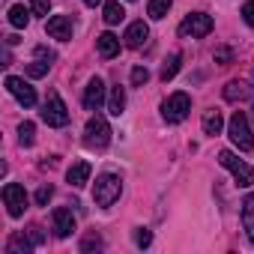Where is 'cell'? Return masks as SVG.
Listing matches in <instances>:
<instances>
[{"label":"cell","mask_w":254,"mask_h":254,"mask_svg":"<svg viewBox=\"0 0 254 254\" xmlns=\"http://www.w3.org/2000/svg\"><path fill=\"white\" fill-rule=\"evenodd\" d=\"M209 33H212V18L206 12H191L180 24V36H186V39L189 36L191 39H200V36H209Z\"/></svg>","instance_id":"obj_7"},{"label":"cell","mask_w":254,"mask_h":254,"mask_svg":"<svg viewBox=\"0 0 254 254\" xmlns=\"http://www.w3.org/2000/svg\"><path fill=\"white\" fill-rule=\"evenodd\" d=\"M102 18H105V24H120L123 18H126V9H123V3L120 0H108L105 3V9H102Z\"/></svg>","instance_id":"obj_20"},{"label":"cell","mask_w":254,"mask_h":254,"mask_svg":"<svg viewBox=\"0 0 254 254\" xmlns=\"http://www.w3.org/2000/svg\"><path fill=\"white\" fill-rule=\"evenodd\" d=\"M242 227H245V233H248V239L254 245V194H248L242 200Z\"/></svg>","instance_id":"obj_19"},{"label":"cell","mask_w":254,"mask_h":254,"mask_svg":"<svg viewBox=\"0 0 254 254\" xmlns=\"http://www.w3.org/2000/svg\"><path fill=\"white\" fill-rule=\"evenodd\" d=\"M221 129H224L221 114H218V111H206V114H203V135L215 138V135H221Z\"/></svg>","instance_id":"obj_21"},{"label":"cell","mask_w":254,"mask_h":254,"mask_svg":"<svg viewBox=\"0 0 254 254\" xmlns=\"http://www.w3.org/2000/svg\"><path fill=\"white\" fill-rule=\"evenodd\" d=\"M30 6H33V12H36V15H48L51 0H30Z\"/></svg>","instance_id":"obj_33"},{"label":"cell","mask_w":254,"mask_h":254,"mask_svg":"<svg viewBox=\"0 0 254 254\" xmlns=\"http://www.w3.org/2000/svg\"><path fill=\"white\" fill-rule=\"evenodd\" d=\"M33 251V239L24 233H12L6 239V254H30Z\"/></svg>","instance_id":"obj_17"},{"label":"cell","mask_w":254,"mask_h":254,"mask_svg":"<svg viewBox=\"0 0 254 254\" xmlns=\"http://www.w3.org/2000/svg\"><path fill=\"white\" fill-rule=\"evenodd\" d=\"M180 60H183V57H180L177 51H174V54L165 60V66H162V81H171V78L180 72Z\"/></svg>","instance_id":"obj_26"},{"label":"cell","mask_w":254,"mask_h":254,"mask_svg":"<svg viewBox=\"0 0 254 254\" xmlns=\"http://www.w3.org/2000/svg\"><path fill=\"white\" fill-rule=\"evenodd\" d=\"M96 48H99V54H102L105 60H111V57L120 54V39H117L114 33H102V36L96 39Z\"/></svg>","instance_id":"obj_16"},{"label":"cell","mask_w":254,"mask_h":254,"mask_svg":"<svg viewBox=\"0 0 254 254\" xmlns=\"http://www.w3.org/2000/svg\"><path fill=\"white\" fill-rule=\"evenodd\" d=\"M27 236H30V239H33V245H39V242H42V227H36V224H33V227H30V233H27Z\"/></svg>","instance_id":"obj_34"},{"label":"cell","mask_w":254,"mask_h":254,"mask_svg":"<svg viewBox=\"0 0 254 254\" xmlns=\"http://www.w3.org/2000/svg\"><path fill=\"white\" fill-rule=\"evenodd\" d=\"M51 60H54V54H51V51L36 48V60H33V63H27V75H30V78H42V75H48Z\"/></svg>","instance_id":"obj_14"},{"label":"cell","mask_w":254,"mask_h":254,"mask_svg":"<svg viewBox=\"0 0 254 254\" xmlns=\"http://www.w3.org/2000/svg\"><path fill=\"white\" fill-rule=\"evenodd\" d=\"M45 30H48L51 39L69 42V39H72V18H69V15H54V18H48Z\"/></svg>","instance_id":"obj_11"},{"label":"cell","mask_w":254,"mask_h":254,"mask_svg":"<svg viewBox=\"0 0 254 254\" xmlns=\"http://www.w3.org/2000/svg\"><path fill=\"white\" fill-rule=\"evenodd\" d=\"M171 3H174V0H150V3H147V15L159 21V18H165V15H168Z\"/></svg>","instance_id":"obj_25"},{"label":"cell","mask_w":254,"mask_h":254,"mask_svg":"<svg viewBox=\"0 0 254 254\" xmlns=\"http://www.w3.org/2000/svg\"><path fill=\"white\" fill-rule=\"evenodd\" d=\"M191 111V96L189 93H171L165 102H162V117L168 123H183Z\"/></svg>","instance_id":"obj_6"},{"label":"cell","mask_w":254,"mask_h":254,"mask_svg":"<svg viewBox=\"0 0 254 254\" xmlns=\"http://www.w3.org/2000/svg\"><path fill=\"white\" fill-rule=\"evenodd\" d=\"M84 105H87V111H99L102 105H105V81L96 75V78H90V84H87V90H84Z\"/></svg>","instance_id":"obj_10"},{"label":"cell","mask_w":254,"mask_h":254,"mask_svg":"<svg viewBox=\"0 0 254 254\" xmlns=\"http://www.w3.org/2000/svg\"><path fill=\"white\" fill-rule=\"evenodd\" d=\"M248 96H251V90H248L245 81H227L224 84V99L227 102H245Z\"/></svg>","instance_id":"obj_18"},{"label":"cell","mask_w":254,"mask_h":254,"mask_svg":"<svg viewBox=\"0 0 254 254\" xmlns=\"http://www.w3.org/2000/svg\"><path fill=\"white\" fill-rule=\"evenodd\" d=\"M120 191H123V180L114 174H102L93 186V200H96V206H111L120 197Z\"/></svg>","instance_id":"obj_3"},{"label":"cell","mask_w":254,"mask_h":254,"mask_svg":"<svg viewBox=\"0 0 254 254\" xmlns=\"http://www.w3.org/2000/svg\"><path fill=\"white\" fill-rule=\"evenodd\" d=\"M51 218H54V233H57L60 239L72 236V230H75V215H72V209H66V206H57Z\"/></svg>","instance_id":"obj_12"},{"label":"cell","mask_w":254,"mask_h":254,"mask_svg":"<svg viewBox=\"0 0 254 254\" xmlns=\"http://www.w3.org/2000/svg\"><path fill=\"white\" fill-rule=\"evenodd\" d=\"M227 135H230L233 147H236V150H242V153H248V150L254 147L251 126H248V117H245L242 111H233V117L227 120Z\"/></svg>","instance_id":"obj_1"},{"label":"cell","mask_w":254,"mask_h":254,"mask_svg":"<svg viewBox=\"0 0 254 254\" xmlns=\"http://www.w3.org/2000/svg\"><path fill=\"white\" fill-rule=\"evenodd\" d=\"M218 162H221V168H227V171L233 174L236 186H242V189L254 186V168H251V165H245L239 156H233L230 150H221V153H218Z\"/></svg>","instance_id":"obj_4"},{"label":"cell","mask_w":254,"mask_h":254,"mask_svg":"<svg viewBox=\"0 0 254 254\" xmlns=\"http://www.w3.org/2000/svg\"><path fill=\"white\" fill-rule=\"evenodd\" d=\"M9 24H12V27H18V30H21V27H27V24H30V9H24L21 3L9 6Z\"/></svg>","instance_id":"obj_22"},{"label":"cell","mask_w":254,"mask_h":254,"mask_svg":"<svg viewBox=\"0 0 254 254\" xmlns=\"http://www.w3.org/2000/svg\"><path fill=\"white\" fill-rule=\"evenodd\" d=\"M212 57H215V63L227 66V63L233 60V51H230V48H215V54H212Z\"/></svg>","instance_id":"obj_31"},{"label":"cell","mask_w":254,"mask_h":254,"mask_svg":"<svg viewBox=\"0 0 254 254\" xmlns=\"http://www.w3.org/2000/svg\"><path fill=\"white\" fill-rule=\"evenodd\" d=\"M242 18L248 27H254V0H245V6H242Z\"/></svg>","instance_id":"obj_32"},{"label":"cell","mask_w":254,"mask_h":254,"mask_svg":"<svg viewBox=\"0 0 254 254\" xmlns=\"http://www.w3.org/2000/svg\"><path fill=\"white\" fill-rule=\"evenodd\" d=\"M99 251V248H105V242H102V236L99 233H90V236H84V242H81V251L87 254V251Z\"/></svg>","instance_id":"obj_27"},{"label":"cell","mask_w":254,"mask_h":254,"mask_svg":"<svg viewBox=\"0 0 254 254\" xmlns=\"http://www.w3.org/2000/svg\"><path fill=\"white\" fill-rule=\"evenodd\" d=\"M123 108H126V90H123V87H114V90H111V99H108V114L120 117Z\"/></svg>","instance_id":"obj_23"},{"label":"cell","mask_w":254,"mask_h":254,"mask_svg":"<svg viewBox=\"0 0 254 254\" xmlns=\"http://www.w3.org/2000/svg\"><path fill=\"white\" fill-rule=\"evenodd\" d=\"M90 174H93V168H90V162H72V168L66 171V180H69V186H75V189H81V186H87V180H90Z\"/></svg>","instance_id":"obj_15"},{"label":"cell","mask_w":254,"mask_h":254,"mask_svg":"<svg viewBox=\"0 0 254 254\" xmlns=\"http://www.w3.org/2000/svg\"><path fill=\"white\" fill-rule=\"evenodd\" d=\"M33 141H36V126H33L30 120H24V123L18 126V144H21V147H33Z\"/></svg>","instance_id":"obj_24"},{"label":"cell","mask_w":254,"mask_h":254,"mask_svg":"<svg viewBox=\"0 0 254 254\" xmlns=\"http://www.w3.org/2000/svg\"><path fill=\"white\" fill-rule=\"evenodd\" d=\"M150 242H153V233H150L147 227H138V230H135V245H138V248H147Z\"/></svg>","instance_id":"obj_29"},{"label":"cell","mask_w":254,"mask_h":254,"mask_svg":"<svg viewBox=\"0 0 254 254\" xmlns=\"http://www.w3.org/2000/svg\"><path fill=\"white\" fill-rule=\"evenodd\" d=\"M84 3H87V6H99V3H102V0H84Z\"/></svg>","instance_id":"obj_35"},{"label":"cell","mask_w":254,"mask_h":254,"mask_svg":"<svg viewBox=\"0 0 254 254\" xmlns=\"http://www.w3.org/2000/svg\"><path fill=\"white\" fill-rule=\"evenodd\" d=\"M147 39H150V27L144 21H132L129 27H126V36H123L126 48H141Z\"/></svg>","instance_id":"obj_13"},{"label":"cell","mask_w":254,"mask_h":254,"mask_svg":"<svg viewBox=\"0 0 254 254\" xmlns=\"http://www.w3.org/2000/svg\"><path fill=\"white\" fill-rule=\"evenodd\" d=\"M147 81H150V72H147V66H135V69H132V84H135V87H144Z\"/></svg>","instance_id":"obj_28"},{"label":"cell","mask_w":254,"mask_h":254,"mask_svg":"<svg viewBox=\"0 0 254 254\" xmlns=\"http://www.w3.org/2000/svg\"><path fill=\"white\" fill-rule=\"evenodd\" d=\"M84 144L90 150H105L111 144V126H108L105 117L96 114V117L87 120V126H84Z\"/></svg>","instance_id":"obj_2"},{"label":"cell","mask_w":254,"mask_h":254,"mask_svg":"<svg viewBox=\"0 0 254 254\" xmlns=\"http://www.w3.org/2000/svg\"><path fill=\"white\" fill-rule=\"evenodd\" d=\"M42 123H48L51 129H63V126L69 123V108L63 105V99H60L57 90H51L48 99H45V105H42Z\"/></svg>","instance_id":"obj_5"},{"label":"cell","mask_w":254,"mask_h":254,"mask_svg":"<svg viewBox=\"0 0 254 254\" xmlns=\"http://www.w3.org/2000/svg\"><path fill=\"white\" fill-rule=\"evenodd\" d=\"M6 90H9V93H12V96H15L24 108H33V105H36V90H33L24 78L9 75V78H6Z\"/></svg>","instance_id":"obj_9"},{"label":"cell","mask_w":254,"mask_h":254,"mask_svg":"<svg viewBox=\"0 0 254 254\" xmlns=\"http://www.w3.org/2000/svg\"><path fill=\"white\" fill-rule=\"evenodd\" d=\"M51 197H54V186H42V189L36 191V203H39V206H45Z\"/></svg>","instance_id":"obj_30"},{"label":"cell","mask_w":254,"mask_h":254,"mask_svg":"<svg viewBox=\"0 0 254 254\" xmlns=\"http://www.w3.org/2000/svg\"><path fill=\"white\" fill-rule=\"evenodd\" d=\"M3 203H6V212H9L12 218H21L24 209H27V191H24V186L6 183V186H3Z\"/></svg>","instance_id":"obj_8"}]
</instances>
